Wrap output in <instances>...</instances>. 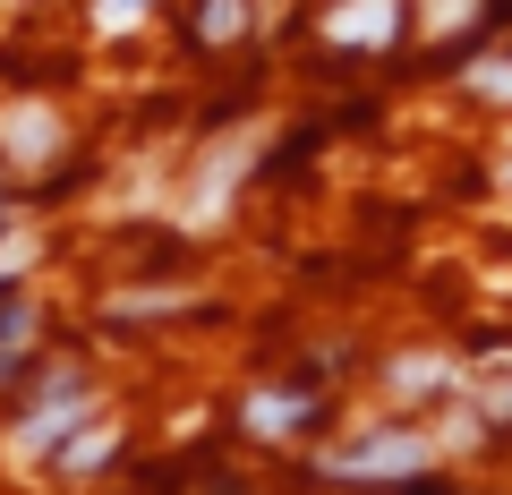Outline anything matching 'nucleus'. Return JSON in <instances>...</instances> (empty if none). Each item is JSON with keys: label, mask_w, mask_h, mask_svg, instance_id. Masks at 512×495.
<instances>
[{"label": "nucleus", "mask_w": 512, "mask_h": 495, "mask_svg": "<svg viewBox=\"0 0 512 495\" xmlns=\"http://www.w3.org/2000/svg\"><path fill=\"white\" fill-rule=\"evenodd\" d=\"M265 154V129H222L214 146H205V163H197V188L180 197V222H222V205H231V188L248 180V163Z\"/></svg>", "instance_id": "obj_1"}, {"label": "nucleus", "mask_w": 512, "mask_h": 495, "mask_svg": "<svg viewBox=\"0 0 512 495\" xmlns=\"http://www.w3.org/2000/svg\"><path fill=\"white\" fill-rule=\"evenodd\" d=\"M427 461H436V436L393 427V436H367V444H350V453H325V470L333 478H410V470H427Z\"/></svg>", "instance_id": "obj_2"}, {"label": "nucleus", "mask_w": 512, "mask_h": 495, "mask_svg": "<svg viewBox=\"0 0 512 495\" xmlns=\"http://www.w3.org/2000/svg\"><path fill=\"white\" fill-rule=\"evenodd\" d=\"M86 410H94V402H86L77 385H60V402L43 393V402H35V410L18 419V436H9V453H18V461H43L52 444H69L77 427H86Z\"/></svg>", "instance_id": "obj_3"}, {"label": "nucleus", "mask_w": 512, "mask_h": 495, "mask_svg": "<svg viewBox=\"0 0 512 495\" xmlns=\"http://www.w3.org/2000/svg\"><path fill=\"white\" fill-rule=\"evenodd\" d=\"M393 26H402V0H342V9L325 18V43L376 52V43H393Z\"/></svg>", "instance_id": "obj_4"}, {"label": "nucleus", "mask_w": 512, "mask_h": 495, "mask_svg": "<svg viewBox=\"0 0 512 495\" xmlns=\"http://www.w3.org/2000/svg\"><path fill=\"white\" fill-rule=\"evenodd\" d=\"M52 146H60L52 103H9L0 111V154H9V163H52Z\"/></svg>", "instance_id": "obj_5"}, {"label": "nucleus", "mask_w": 512, "mask_h": 495, "mask_svg": "<svg viewBox=\"0 0 512 495\" xmlns=\"http://www.w3.org/2000/svg\"><path fill=\"white\" fill-rule=\"evenodd\" d=\"M444 376H453V359H436V350H419V359H393V393H436Z\"/></svg>", "instance_id": "obj_6"}, {"label": "nucleus", "mask_w": 512, "mask_h": 495, "mask_svg": "<svg viewBox=\"0 0 512 495\" xmlns=\"http://www.w3.org/2000/svg\"><path fill=\"white\" fill-rule=\"evenodd\" d=\"M103 461H111V427H94V419L60 444V470H103Z\"/></svg>", "instance_id": "obj_7"}, {"label": "nucleus", "mask_w": 512, "mask_h": 495, "mask_svg": "<svg viewBox=\"0 0 512 495\" xmlns=\"http://www.w3.org/2000/svg\"><path fill=\"white\" fill-rule=\"evenodd\" d=\"M239 26H248V0H205V18H197V35H205V43H231Z\"/></svg>", "instance_id": "obj_8"}, {"label": "nucleus", "mask_w": 512, "mask_h": 495, "mask_svg": "<svg viewBox=\"0 0 512 495\" xmlns=\"http://www.w3.org/2000/svg\"><path fill=\"white\" fill-rule=\"evenodd\" d=\"M291 419H299V402H291V393H265V402H248V427H265V436H282Z\"/></svg>", "instance_id": "obj_9"}, {"label": "nucleus", "mask_w": 512, "mask_h": 495, "mask_svg": "<svg viewBox=\"0 0 512 495\" xmlns=\"http://www.w3.org/2000/svg\"><path fill=\"white\" fill-rule=\"evenodd\" d=\"M470 94H487V103H512V60H478V69H470Z\"/></svg>", "instance_id": "obj_10"}, {"label": "nucleus", "mask_w": 512, "mask_h": 495, "mask_svg": "<svg viewBox=\"0 0 512 495\" xmlns=\"http://www.w3.org/2000/svg\"><path fill=\"white\" fill-rule=\"evenodd\" d=\"M146 9H154V0H94V26H103V35H120V26H137Z\"/></svg>", "instance_id": "obj_11"}, {"label": "nucleus", "mask_w": 512, "mask_h": 495, "mask_svg": "<svg viewBox=\"0 0 512 495\" xmlns=\"http://www.w3.org/2000/svg\"><path fill=\"white\" fill-rule=\"evenodd\" d=\"M120 316H163V308H180V291H128V299H111Z\"/></svg>", "instance_id": "obj_12"}, {"label": "nucleus", "mask_w": 512, "mask_h": 495, "mask_svg": "<svg viewBox=\"0 0 512 495\" xmlns=\"http://www.w3.org/2000/svg\"><path fill=\"white\" fill-rule=\"evenodd\" d=\"M470 9H478V0H427V26H419V35H453V18H470Z\"/></svg>", "instance_id": "obj_13"}, {"label": "nucleus", "mask_w": 512, "mask_h": 495, "mask_svg": "<svg viewBox=\"0 0 512 495\" xmlns=\"http://www.w3.org/2000/svg\"><path fill=\"white\" fill-rule=\"evenodd\" d=\"M26 257H35V239H26V231H9V239H0V282H9V274H26Z\"/></svg>", "instance_id": "obj_14"}]
</instances>
